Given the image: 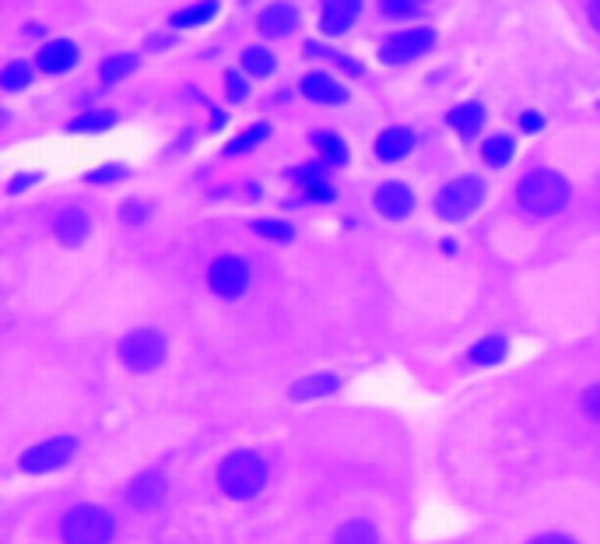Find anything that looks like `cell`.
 I'll return each mask as SVG.
<instances>
[{
	"label": "cell",
	"mask_w": 600,
	"mask_h": 544,
	"mask_svg": "<svg viewBox=\"0 0 600 544\" xmlns=\"http://www.w3.org/2000/svg\"><path fill=\"white\" fill-rule=\"evenodd\" d=\"M523 130H530V134H534V130H541L544 127V120H541V113H523Z\"/></svg>",
	"instance_id": "cell-38"
},
{
	"label": "cell",
	"mask_w": 600,
	"mask_h": 544,
	"mask_svg": "<svg viewBox=\"0 0 600 544\" xmlns=\"http://www.w3.org/2000/svg\"><path fill=\"white\" fill-rule=\"evenodd\" d=\"M134 67H137L134 53H120V57H109L106 64H102V81H106V85H116V81H123L127 74H134Z\"/></svg>",
	"instance_id": "cell-26"
},
{
	"label": "cell",
	"mask_w": 600,
	"mask_h": 544,
	"mask_svg": "<svg viewBox=\"0 0 600 544\" xmlns=\"http://www.w3.org/2000/svg\"><path fill=\"white\" fill-rule=\"evenodd\" d=\"M243 67L253 78H267V74L274 71V53L264 50V46H250V50L243 53Z\"/></svg>",
	"instance_id": "cell-25"
},
{
	"label": "cell",
	"mask_w": 600,
	"mask_h": 544,
	"mask_svg": "<svg viewBox=\"0 0 600 544\" xmlns=\"http://www.w3.org/2000/svg\"><path fill=\"white\" fill-rule=\"evenodd\" d=\"M579 408H583V415L590 418L593 425H600V383H593V387L583 390V397H579Z\"/></svg>",
	"instance_id": "cell-30"
},
{
	"label": "cell",
	"mask_w": 600,
	"mask_h": 544,
	"mask_svg": "<svg viewBox=\"0 0 600 544\" xmlns=\"http://www.w3.org/2000/svg\"><path fill=\"white\" fill-rule=\"evenodd\" d=\"M32 183H39L36 172H22V176H15V183H11V194H22V190L32 187Z\"/></svg>",
	"instance_id": "cell-37"
},
{
	"label": "cell",
	"mask_w": 600,
	"mask_h": 544,
	"mask_svg": "<svg viewBox=\"0 0 600 544\" xmlns=\"http://www.w3.org/2000/svg\"><path fill=\"white\" fill-rule=\"evenodd\" d=\"M334 544H379V530L362 516H351L334 530Z\"/></svg>",
	"instance_id": "cell-20"
},
{
	"label": "cell",
	"mask_w": 600,
	"mask_h": 544,
	"mask_svg": "<svg viewBox=\"0 0 600 544\" xmlns=\"http://www.w3.org/2000/svg\"><path fill=\"white\" fill-rule=\"evenodd\" d=\"M295 25H299V11H295L292 4H271V8L260 11V32H264L267 39L292 36Z\"/></svg>",
	"instance_id": "cell-14"
},
{
	"label": "cell",
	"mask_w": 600,
	"mask_h": 544,
	"mask_svg": "<svg viewBox=\"0 0 600 544\" xmlns=\"http://www.w3.org/2000/svg\"><path fill=\"white\" fill-rule=\"evenodd\" d=\"M341 390V380L334 373H313L302 376L299 383H292V401L306 404V401H320V397H330Z\"/></svg>",
	"instance_id": "cell-17"
},
{
	"label": "cell",
	"mask_w": 600,
	"mask_h": 544,
	"mask_svg": "<svg viewBox=\"0 0 600 544\" xmlns=\"http://www.w3.org/2000/svg\"><path fill=\"white\" fill-rule=\"evenodd\" d=\"M215 11H218L215 0H200V4H193V8L176 11V15H172V25H176V29H193V25L211 22V18H215Z\"/></svg>",
	"instance_id": "cell-21"
},
{
	"label": "cell",
	"mask_w": 600,
	"mask_h": 544,
	"mask_svg": "<svg viewBox=\"0 0 600 544\" xmlns=\"http://www.w3.org/2000/svg\"><path fill=\"white\" fill-rule=\"evenodd\" d=\"M432 43H436V32L432 29H404V32H393L390 39H386L383 46H379V60L383 64H411V60H418L422 53L432 50Z\"/></svg>",
	"instance_id": "cell-8"
},
{
	"label": "cell",
	"mask_w": 600,
	"mask_h": 544,
	"mask_svg": "<svg viewBox=\"0 0 600 544\" xmlns=\"http://www.w3.org/2000/svg\"><path fill=\"white\" fill-rule=\"evenodd\" d=\"M506 355H509V337L506 334H488V337H481L478 344L471 348V366H478V369H492V366H502L506 362Z\"/></svg>",
	"instance_id": "cell-18"
},
{
	"label": "cell",
	"mask_w": 600,
	"mask_h": 544,
	"mask_svg": "<svg viewBox=\"0 0 600 544\" xmlns=\"http://www.w3.org/2000/svg\"><path fill=\"white\" fill-rule=\"evenodd\" d=\"M446 123H450L460 137H474L481 130V123H485V106H478V102L453 106L450 113H446Z\"/></svg>",
	"instance_id": "cell-19"
},
{
	"label": "cell",
	"mask_w": 600,
	"mask_h": 544,
	"mask_svg": "<svg viewBox=\"0 0 600 544\" xmlns=\"http://www.w3.org/2000/svg\"><path fill=\"white\" fill-rule=\"evenodd\" d=\"M116 537V516L106 506L81 502L71 506L60 520V541L64 544H113Z\"/></svg>",
	"instance_id": "cell-3"
},
{
	"label": "cell",
	"mask_w": 600,
	"mask_h": 544,
	"mask_svg": "<svg viewBox=\"0 0 600 544\" xmlns=\"http://www.w3.org/2000/svg\"><path fill=\"white\" fill-rule=\"evenodd\" d=\"M74 450H78V439L74 436H50L43 439V443L29 446V450L22 453V460H18V467H22L25 474H53L71 464Z\"/></svg>",
	"instance_id": "cell-6"
},
{
	"label": "cell",
	"mask_w": 600,
	"mask_h": 544,
	"mask_svg": "<svg viewBox=\"0 0 600 544\" xmlns=\"http://www.w3.org/2000/svg\"><path fill=\"white\" fill-rule=\"evenodd\" d=\"M516 201L527 215L551 218L569 204V183L551 169H530L527 176L516 183Z\"/></svg>",
	"instance_id": "cell-2"
},
{
	"label": "cell",
	"mask_w": 600,
	"mask_h": 544,
	"mask_svg": "<svg viewBox=\"0 0 600 544\" xmlns=\"http://www.w3.org/2000/svg\"><path fill=\"white\" fill-rule=\"evenodd\" d=\"M306 57H327V60H334V64H341L348 74H358V71H362V67H358L351 57H341V53H334V50H323V46H306Z\"/></svg>",
	"instance_id": "cell-31"
},
{
	"label": "cell",
	"mask_w": 600,
	"mask_h": 544,
	"mask_svg": "<svg viewBox=\"0 0 600 544\" xmlns=\"http://www.w3.org/2000/svg\"><path fill=\"white\" fill-rule=\"evenodd\" d=\"M372 204H376V211L386 222H404V218L411 215V208H415V194H411V187L390 179V183H383V187L376 190Z\"/></svg>",
	"instance_id": "cell-10"
},
{
	"label": "cell",
	"mask_w": 600,
	"mask_h": 544,
	"mask_svg": "<svg viewBox=\"0 0 600 544\" xmlns=\"http://www.w3.org/2000/svg\"><path fill=\"white\" fill-rule=\"evenodd\" d=\"M415 148V134L408 127H386L383 134L376 137V158L379 162H400Z\"/></svg>",
	"instance_id": "cell-15"
},
{
	"label": "cell",
	"mask_w": 600,
	"mask_h": 544,
	"mask_svg": "<svg viewBox=\"0 0 600 544\" xmlns=\"http://www.w3.org/2000/svg\"><path fill=\"white\" fill-rule=\"evenodd\" d=\"M120 215H123V222H127V225H141L144 218H148V204H141V201H127V204H123Z\"/></svg>",
	"instance_id": "cell-33"
},
{
	"label": "cell",
	"mask_w": 600,
	"mask_h": 544,
	"mask_svg": "<svg viewBox=\"0 0 600 544\" xmlns=\"http://www.w3.org/2000/svg\"><path fill=\"white\" fill-rule=\"evenodd\" d=\"M253 232H257L260 239H267V243H292L295 239V225L281 222V218H257Z\"/></svg>",
	"instance_id": "cell-23"
},
{
	"label": "cell",
	"mask_w": 600,
	"mask_h": 544,
	"mask_svg": "<svg viewBox=\"0 0 600 544\" xmlns=\"http://www.w3.org/2000/svg\"><path fill=\"white\" fill-rule=\"evenodd\" d=\"M513 137H506V134H495V137H488L485 144H481V158H485L492 169H502V165L513 158Z\"/></svg>",
	"instance_id": "cell-22"
},
{
	"label": "cell",
	"mask_w": 600,
	"mask_h": 544,
	"mask_svg": "<svg viewBox=\"0 0 600 544\" xmlns=\"http://www.w3.org/2000/svg\"><path fill=\"white\" fill-rule=\"evenodd\" d=\"M36 64L43 67L46 74H64L78 64V46L67 43V39H53V43H46L43 50H39Z\"/></svg>",
	"instance_id": "cell-16"
},
{
	"label": "cell",
	"mask_w": 600,
	"mask_h": 544,
	"mask_svg": "<svg viewBox=\"0 0 600 544\" xmlns=\"http://www.w3.org/2000/svg\"><path fill=\"white\" fill-rule=\"evenodd\" d=\"M120 362L130 373H151L165 362V337L151 327L130 330L120 341Z\"/></svg>",
	"instance_id": "cell-5"
},
{
	"label": "cell",
	"mask_w": 600,
	"mask_h": 544,
	"mask_svg": "<svg viewBox=\"0 0 600 544\" xmlns=\"http://www.w3.org/2000/svg\"><path fill=\"white\" fill-rule=\"evenodd\" d=\"M358 11H362V0H323L320 29L327 32V36H344V32L355 25Z\"/></svg>",
	"instance_id": "cell-11"
},
{
	"label": "cell",
	"mask_w": 600,
	"mask_h": 544,
	"mask_svg": "<svg viewBox=\"0 0 600 544\" xmlns=\"http://www.w3.org/2000/svg\"><path fill=\"white\" fill-rule=\"evenodd\" d=\"M590 22L597 25V32H600V0H590Z\"/></svg>",
	"instance_id": "cell-39"
},
{
	"label": "cell",
	"mask_w": 600,
	"mask_h": 544,
	"mask_svg": "<svg viewBox=\"0 0 600 544\" xmlns=\"http://www.w3.org/2000/svg\"><path fill=\"white\" fill-rule=\"evenodd\" d=\"M313 148L320 151L327 165H344V158H348V148L337 134H313Z\"/></svg>",
	"instance_id": "cell-24"
},
{
	"label": "cell",
	"mask_w": 600,
	"mask_h": 544,
	"mask_svg": "<svg viewBox=\"0 0 600 544\" xmlns=\"http://www.w3.org/2000/svg\"><path fill=\"white\" fill-rule=\"evenodd\" d=\"M53 236L64 246H81L88 236H92V222L81 208H64L53 222Z\"/></svg>",
	"instance_id": "cell-12"
},
{
	"label": "cell",
	"mask_w": 600,
	"mask_h": 544,
	"mask_svg": "<svg viewBox=\"0 0 600 544\" xmlns=\"http://www.w3.org/2000/svg\"><path fill=\"white\" fill-rule=\"evenodd\" d=\"M116 123V113H85L71 123L74 134H95V130H106Z\"/></svg>",
	"instance_id": "cell-29"
},
{
	"label": "cell",
	"mask_w": 600,
	"mask_h": 544,
	"mask_svg": "<svg viewBox=\"0 0 600 544\" xmlns=\"http://www.w3.org/2000/svg\"><path fill=\"white\" fill-rule=\"evenodd\" d=\"M302 95H306L309 102H320V106H341V102L348 99V92L323 71H313L302 78Z\"/></svg>",
	"instance_id": "cell-13"
},
{
	"label": "cell",
	"mask_w": 600,
	"mask_h": 544,
	"mask_svg": "<svg viewBox=\"0 0 600 544\" xmlns=\"http://www.w3.org/2000/svg\"><path fill=\"white\" fill-rule=\"evenodd\" d=\"M208 285L218 299H239V295L250 288V264L236 253H225L211 264L208 271Z\"/></svg>",
	"instance_id": "cell-7"
},
{
	"label": "cell",
	"mask_w": 600,
	"mask_h": 544,
	"mask_svg": "<svg viewBox=\"0 0 600 544\" xmlns=\"http://www.w3.org/2000/svg\"><path fill=\"white\" fill-rule=\"evenodd\" d=\"M485 201V183L478 176H460L436 194V215L443 222H464Z\"/></svg>",
	"instance_id": "cell-4"
},
{
	"label": "cell",
	"mask_w": 600,
	"mask_h": 544,
	"mask_svg": "<svg viewBox=\"0 0 600 544\" xmlns=\"http://www.w3.org/2000/svg\"><path fill=\"white\" fill-rule=\"evenodd\" d=\"M0 85L8 88V92H22V88L32 85V67L22 64V60H15V64L4 67V78H0Z\"/></svg>",
	"instance_id": "cell-27"
},
{
	"label": "cell",
	"mask_w": 600,
	"mask_h": 544,
	"mask_svg": "<svg viewBox=\"0 0 600 544\" xmlns=\"http://www.w3.org/2000/svg\"><path fill=\"white\" fill-rule=\"evenodd\" d=\"M267 478H271V471H267V460L257 450H232L218 464V488L236 502L257 499L267 488Z\"/></svg>",
	"instance_id": "cell-1"
},
{
	"label": "cell",
	"mask_w": 600,
	"mask_h": 544,
	"mask_svg": "<svg viewBox=\"0 0 600 544\" xmlns=\"http://www.w3.org/2000/svg\"><path fill=\"white\" fill-rule=\"evenodd\" d=\"M225 88H229V95H232V99H246V81H243V74H239V71H229V74H225Z\"/></svg>",
	"instance_id": "cell-34"
},
{
	"label": "cell",
	"mask_w": 600,
	"mask_h": 544,
	"mask_svg": "<svg viewBox=\"0 0 600 544\" xmlns=\"http://www.w3.org/2000/svg\"><path fill=\"white\" fill-rule=\"evenodd\" d=\"M127 176V165H102V169L88 172V183H116V179Z\"/></svg>",
	"instance_id": "cell-32"
},
{
	"label": "cell",
	"mask_w": 600,
	"mask_h": 544,
	"mask_svg": "<svg viewBox=\"0 0 600 544\" xmlns=\"http://www.w3.org/2000/svg\"><path fill=\"white\" fill-rule=\"evenodd\" d=\"M527 544H576V541H572L569 534H558V530H548V534H537L534 541H527Z\"/></svg>",
	"instance_id": "cell-36"
},
{
	"label": "cell",
	"mask_w": 600,
	"mask_h": 544,
	"mask_svg": "<svg viewBox=\"0 0 600 544\" xmlns=\"http://www.w3.org/2000/svg\"><path fill=\"white\" fill-rule=\"evenodd\" d=\"M429 0H379V15L383 18H411L425 8Z\"/></svg>",
	"instance_id": "cell-28"
},
{
	"label": "cell",
	"mask_w": 600,
	"mask_h": 544,
	"mask_svg": "<svg viewBox=\"0 0 600 544\" xmlns=\"http://www.w3.org/2000/svg\"><path fill=\"white\" fill-rule=\"evenodd\" d=\"M165 492H169V485H165V474L158 471V467H151V471H141L137 478H130L127 502L134 509H141V513H155V509L162 506Z\"/></svg>",
	"instance_id": "cell-9"
},
{
	"label": "cell",
	"mask_w": 600,
	"mask_h": 544,
	"mask_svg": "<svg viewBox=\"0 0 600 544\" xmlns=\"http://www.w3.org/2000/svg\"><path fill=\"white\" fill-rule=\"evenodd\" d=\"M306 197H309V201H330V197H334V190H330L327 183L320 179V183H309V187H306Z\"/></svg>",
	"instance_id": "cell-35"
}]
</instances>
